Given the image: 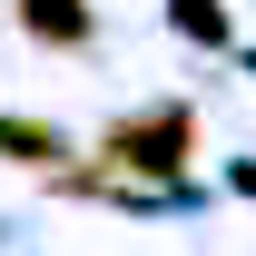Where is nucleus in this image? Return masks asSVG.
Listing matches in <instances>:
<instances>
[{"instance_id":"nucleus-1","label":"nucleus","mask_w":256,"mask_h":256,"mask_svg":"<svg viewBox=\"0 0 256 256\" xmlns=\"http://www.w3.org/2000/svg\"><path fill=\"white\" fill-rule=\"evenodd\" d=\"M98 158L118 168V178H148V188H178L197 158V108L188 98H168V108H138V118H108L98 138Z\"/></svg>"},{"instance_id":"nucleus-2","label":"nucleus","mask_w":256,"mask_h":256,"mask_svg":"<svg viewBox=\"0 0 256 256\" xmlns=\"http://www.w3.org/2000/svg\"><path fill=\"white\" fill-rule=\"evenodd\" d=\"M20 30H30L40 50H89L98 20H89V0H20Z\"/></svg>"},{"instance_id":"nucleus-3","label":"nucleus","mask_w":256,"mask_h":256,"mask_svg":"<svg viewBox=\"0 0 256 256\" xmlns=\"http://www.w3.org/2000/svg\"><path fill=\"white\" fill-rule=\"evenodd\" d=\"M0 158H20V168H60L69 138H60V128H40V118H0Z\"/></svg>"},{"instance_id":"nucleus-4","label":"nucleus","mask_w":256,"mask_h":256,"mask_svg":"<svg viewBox=\"0 0 256 256\" xmlns=\"http://www.w3.org/2000/svg\"><path fill=\"white\" fill-rule=\"evenodd\" d=\"M168 30L197 40V50H226V30H236V20H226V0H168Z\"/></svg>"}]
</instances>
